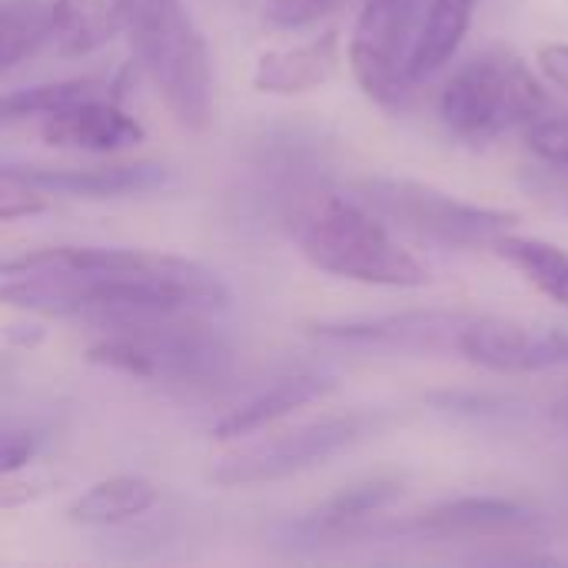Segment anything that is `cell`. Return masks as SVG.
<instances>
[{"label": "cell", "mask_w": 568, "mask_h": 568, "mask_svg": "<svg viewBox=\"0 0 568 568\" xmlns=\"http://www.w3.org/2000/svg\"><path fill=\"white\" fill-rule=\"evenodd\" d=\"M40 140L53 150L116 153L126 146H140L146 140V130L116 103V97H100L47 116L40 123Z\"/></svg>", "instance_id": "obj_13"}, {"label": "cell", "mask_w": 568, "mask_h": 568, "mask_svg": "<svg viewBox=\"0 0 568 568\" xmlns=\"http://www.w3.org/2000/svg\"><path fill=\"white\" fill-rule=\"evenodd\" d=\"M3 303L97 329L136 316H210L230 306L226 283L196 260L123 246H43L0 270Z\"/></svg>", "instance_id": "obj_1"}, {"label": "cell", "mask_w": 568, "mask_h": 568, "mask_svg": "<svg viewBox=\"0 0 568 568\" xmlns=\"http://www.w3.org/2000/svg\"><path fill=\"white\" fill-rule=\"evenodd\" d=\"M87 349L93 366L160 383H210L230 369V343L203 316H136L110 323Z\"/></svg>", "instance_id": "obj_4"}, {"label": "cell", "mask_w": 568, "mask_h": 568, "mask_svg": "<svg viewBox=\"0 0 568 568\" xmlns=\"http://www.w3.org/2000/svg\"><path fill=\"white\" fill-rule=\"evenodd\" d=\"M489 250L499 260H506L513 270H519L542 296H549L552 303L568 310V253L562 246L509 230Z\"/></svg>", "instance_id": "obj_19"}, {"label": "cell", "mask_w": 568, "mask_h": 568, "mask_svg": "<svg viewBox=\"0 0 568 568\" xmlns=\"http://www.w3.org/2000/svg\"><path fill=\"white\" fill-rule=\"evenodd\" d=\"M536 63L542 70V77L559 87L562 93H568V43H546L536 53Z\"/></svg>", "instance_id": "obj_27"}, {"label": "cell", "mask_w": 568, "mask_h": 568, "mask_svg": "<svg viewBox=\"0 0 568 568\" xmlns=\"http://www.w3.org/2000/svg\"><path fill=\"white\" fill-rule=\"evenodd\" d=\"M336 67H339V30H326L306 43L260 53L253 67V87L273 97H303L326 87Z\"/></svg>", "instance_id": "obj_14"}, {"label": "cell", "mask_w": 568, "mask_h": 568, "mask_svg": "<svg viewBox=\"0 0 568 568\" xmlns=\"http://www.w3.org/2000/svg\"><path fill=\"white\" fill-rule=\"evenodd\" d=\"M546 103V90L526 60L513 50H486L443 83L436 106L453 136L486 143L519 123L539 120Z\"/></svg>", "instance_id": "obj_5"}, {"label": "cell", "mask_w": 568, "mask_h": 568, "mask_svg": "<svg viewBox=\"0 0 568 568\" xmlns=\"http://www.w3.org/2000/svg\"><path fill=\"white\" fill-rule=\"evenodd\" d=\"M419 40V0H363L349 30L346 60L359 90L389 113L406 110L413 93V50Z\"/></svg>", "instance_id": "obj_7"}, {"label": "cell", "mask_w": 568, "mask_h": 568, "mask_svg": "<svg viewBox=\"0 0 568 568\" xmlns=\"http://www.w3.org/2000/svg\"><path fill=\"white\" fill-rule=\"evenodd\" d=\"M47 193L23 183V180H13V176H3L0 173V220L10 223L17 216H33V213H43L47 210Z\"/></svg>", "instance_id": "obj_25"}, {"label": "cell", "mask_w": 568, "mask_h": 568, "mask_svg": "<svg viewBox=\"0 0 568 568\" xmlns=\"http://www.w3.org/2000/svg\"><path fill=\"white\" fill-rule=\"evenodd\" d=\"M356 200L376 210L399 230H409L419 240L456 246V250H479L493 246L503 233L519 223V213L496 210L483 203L459 200L436 186L396 176H366L356 183Z\"/></svg>", "instance_id": "obj_6"}, {"label": "cell", "mask_w": 568, "mask_h": 568, "mask_svg": "<svg viewBox=\"0 0 568 568\" xmlns=\"http://www.w3.org/2000/svg\"><path fill=\"white\" fill-rule=\"evenodd\" d=\"M552 419H556L562 429H568V396L566 399H559V403L552 406Z\"/></svg>", "instance_id": "obj_28"}, {"label": "cell", "mask_w": 568, "mask_h": 568, "mask_svg": "<svg viewBox=\"0 0 568 568\" xmlns=\"http://www.w3.org/2000/svg\"><path fill=\"white\" fill-rule=\"evenodd\" d=\"M366 429H369L366 416H329L320 423H306L223 456L210 469V479L226 489L280 483L313 466H323L326 459L356 446L366 436Z\"/></svg>", "instance_id": "obj_8"}, {"label": "cell", "mask_w": 568, "mask_h": 568, "mask_svg": "<svg viewBox=\"0 0 568 568\" xmlns=\"http://www.w3.org/2000/svg\"><path fill=\"white\" fill-rule=\"evenodd\" d=\"M349 3L353 0H266L263 20L276 30H303L339 13Z\"/></svg>", "instance_id": "obj_22"}, {"label": "cell", "mask_w": 568, "mask_h": 568, "mask_svg": "<svg viewBox=\"0 0 568 568\" xmlns=\"http://www.w3.org/2000/svg\"><path fill=\"white\" fill-rule=\"evenodd\" d=\"M53 0H3L0 3V63L13 70L53 40Z\"/></svg>", "instance_id": "obj_21"}, {"label": "cell", "mask_w": 568, "mask_h": 568, "mask_svg": "<svg viewBox=\"0 0 568 568\" xmlns=\"http://www.w3.org/2000/svg\"><path fill=\"white\" fill-rule=\"evenodd\" d=\"M456 353L493 373H539L568 366V333L539 329L499 316H469Z\"/></svg>", "instance_id": "obj_10"}, {"label": "cell", "mask_w": 568, "mask_h": 568, "mask_svg": "<svg viewBox=\"0 0 568 568\" xmlns=\"http://www.w3.org/2000/svg\"><path fill=\"white\" fill-rule=\"evenodd\" d=\"M333 389H336V379L333 376H323V373H296V376H286V379L273 383L270 389L250 396L236 409H230L213 426V436L223 439V443H240V439L256 436V433L270 429L273 423L286 419L290 413H296V409H303L310 403L326 399Z\"/></svg>", "instance_id": "obj_15"}, {"label": "cell", "mask_w": 568, "mask_h": 568, "mask_svg": "<svg viewBox=\"0 0 568 568\" xmlns=\"http://www.w3.org/2000/svg\"><path fill=\"white\" fill-rule=\"evenodd\" d=\"M37 443H40V436H33L27 429H7L3 433V449H0V473H3V479H10L17 469H23L33 459Z\"/></svg>", "instance_id": "obj_26"}, {"label": "cell", "mask_w": 568, "mask_h": 568, "mask_svg": "<svg viewBox=\"0 0 568 568\" xmlns=\"http://www.w3.org/2000/svg\"><path fill=\"white\" fill-rule=\"evenodd\" d=\"M3 176L23 180L43 193L77 200H116L130 193H150L166 183V166L153 160L110 163V166H40V163H3Z\"/></svg>", "instance_id": "obj_12"}, {"label": "cell", "mask_w": 568, "mask_h": 568, "mask_svg": "<svg viewBox=\"0 0 568 568\" xmlns=\"http://www.w3.org/2000/svg\"><path fill=\"white\" fill-rule=\"evenodd\" d=\"M469 313L443 310H406L386 316H353V320H316L306 333L323 343L353 349H393V353H456L459 333Z\"/></svg>", "instance_id": "obj_9"}, {"label": "cell", "mask_w": 568, "mask_h": 568, "mask_svg": "<svg viewBox=\"0 0 568 568\" xmlns=\"http://www.w3.org/2000/svg\"><path fill=\"white\" fill-rule=\"evenodd\" d=\"M100 97H116L110 80H103V77H67V80L33 83V87H20V90L3 93L0 116H3V123L30 120V116L47 120L53 113H63L77 103L100 100Z\"/></svg>", "instance_id": "obj_20"}, {"label": "cell", "mask_w": 568, "mask_h": 568, "mask_svg": "<svg viewBox=\"0 0 568 568\" xmlns=\"http://www.w3.org/2000/svg\"><path fill=\"white\" fill-rule=\"evenodd\" d=\"M160 493L143 476H110L93 486H87L70 506L67 519L73 526H120L130 519H140L156 506Z\"/></svg>", "instance_id": "obj_16"}, {"label": "cell", "mask_w": 568, "mask_h": 568, "mask_svg": "<svg viewBox=\"0 0 568 568\" xmlns=\"http://www.w3.org/2000/svg\"><path fill=\"white\" fill-rule=\"evenodd\" d=\"M126 37L173 123L203 133L213 120L216 77L206 37L183 0H130Z\"/></svg>", "instance_id": "obj_2"}, {"label": "cell", "mask_w": 568, "mask_h": 568, "mask_svg": "<svg viewBox=\"0 0 568 568\" xmlns=\"http://www.w3.org/2000/svg\"><path fill=\"white\" fill-rule=\"evenodd\" d=\"M526 190L546 203L552 213L568 220V166H556V163H542L536 173L526 176Z\"/></svg>", "instance_id": "obj_24"}, {"label": "cell", "mask_w": 568, "mask_h": 568, "mask_svg": "<svg viewBox=\"0 0 568 568\" xmlns=\"http://www.w3.org/2000/svg\"><path fill=\"white\" fill-rule=\"evenodd\" d=\"M526 146H529L542 163L568 166V113L532 120L529 130H526Z\"/></svg>", "instance_id": "obj_23"}, {"label": "cell", "mask_w": 568, "mask_h": 568, "mask_svg": "<svg viewBox=\"0 0 568 568\" xmlns=\"http://www.w3.org/2000/svg\"><path fill=\"white\" fill-rule=\"evenodd\" d=\"M542 516L516 499L499 496H466L403 523L379 526V536H429V539H516L536 536Z\"/></svg>", "instance_id": "obj_11"}, {"label": "cell", "mask_w": 568, "mask_h": 568, "mask_svg": "<svg viewBox=\"0 0 568 568\" xmlns=\"http://www.w3.org/2000/svg\"><path fill=\"white\" fill-rule=\"evenodd\" d=\"M473 13H476V0H429L409 63L413 83H423L453 63L473 27Z\"/></svg>", "instance_id": "obj_17"}, {"label": "cell", "mask_w": 568, "mask_h": 568, "mask_svg": "<svg viewBox=\"0 0 568 568\" xmlns=\"http://www.w3.org/2000/svg\"><path fill=\"white\" fill-rule=\"evenodd\" d=\"M300 253L313 270L366 286L423 290L433 283L429 266L356 196L320 200L300 226Z\"/></svg>", "instance_id": "obj_3"}, {"label": "cell", "mask_w": 568, "mask_h": 568, "mask_svg": "<svg viewBox=\"0 0 568 568\" xmlns=\"http://www.w3.org/2000/svg\"><path fill=\"white\" fill-rule=\"evenodd\" d=\"M130 0H53V43L60 53H90L126 27Z\"/></svg>", "instance_id": "obj_18"}]
</instances>
